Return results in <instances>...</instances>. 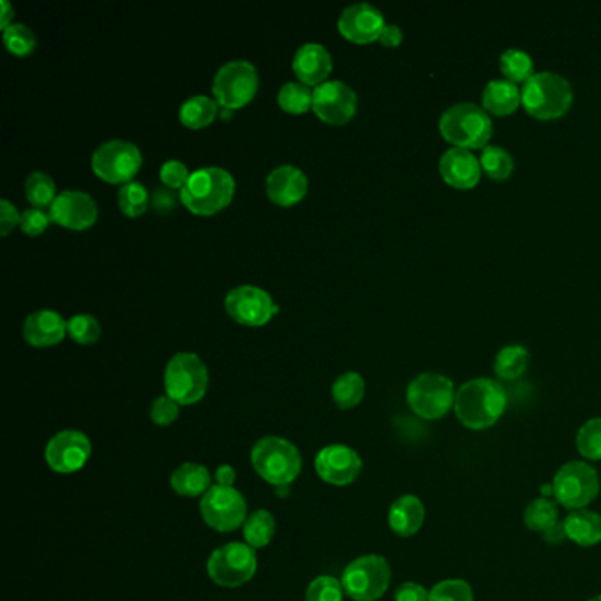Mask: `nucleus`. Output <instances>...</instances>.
Instances as JSON below:
<instances>
[{
    "label": "nucleus",
    "mask_w": 601,
    "mask_h": 601,
    "mask_svg": "<svg viewBox=\"0 0 601 601\" xmlns=\"http://www.w3.org/2000/svg\"><path fill=\"white\" fill-rule=\"evenodd\" d=\"M254 471L275 487H286L302 471V455L297 446L279 436L261 438L251 450Z\"/></svg>",
    "instance_id": "obj_3"
},
{
    "label": "nucleus",
    "mask_w": 601,
    "mask_h": 601,
    "mask_svg": "<svg viewBox=\"0 0 601 601\" xmlns=\"http://www.w3.org/2000/svg\"><path fill=\"white\" fill-rule=\"evenodd\" d=\"M143 157L134 143L126 140L104 141L92 156V170L108 184H129L140 171Z\"/></svg>",
    "instance_id": "obj_12"
},
{
    "label": "nucleus",
    "mask_w": 601,
    "mask_h": 601,
    "mask_svg": "<svg viewBox=\"0 0 601 601\" xmlns=\"http://www.w3.org/2000/svg\"><path fill=\"white\" fill-rule=\"evenodd\" d=\"M316 473L321 480L335 487H346L362 473V459L346 445L325 446L316 455Z\"/></svg>",
    "instance_id": "obj_17"
},
{
    "label": "nucleus",
    "mask_w": 601,
    "mask_h": 601,
    "mask_svg": "<svg viewBox=\"0 0 601 601\" xmlns=\"http://www.w3.org/2000/svg\"><path fill=\"white\" fill-rule=\"evenodd\" d=\"M217 117V101L208 96H193L180 106L179 119L189 129L210 126Z\"/></svg>",
    "instance_id": "obj_28"
},
{
    "label": "nucleus",
    "mask_w": 601,
    "mask_h": 601,
    "mask_svg": "<svg viewBox=\"0 0 601 601\" xmlns=\"http://www.w3.org/2000/svg\"><path fill=\"white\" fill-rule=\"evenodd\" d=\"M200 512L205 524L219 533L237 531L249 515L244 496L233 487L221 485H212L201 498Z\"/></svg>",
    "instance_id": "obj_13"
},
{
    "label": "nucleus",
    "mask_w": 601,
    "mask_h": 601,
    "mask_svg": "<svg viewBox=\"0 0 601 601\" xmlns=\"http://www.w3.org/2000/svg\"><path fill=\"white\" fill-rule=\"evenodd\" d=\"M485 110L494 115H510L517 110L522 96L517 85L508 80H490L482 96Z\"/></svg>",
    "instance_id": "obj_27"
},
{
    "label": "nucleus",
    "mask_w": 601,
    "mask_h": 601,
    "mask_svg": "<svg viewBox=\"0 0 601 601\" xmlns=\"http://www.w3.org/2000/svg\"><path fill=\"white\" fill-rule=\"evenodd\" d=\"M392 579L385 557L367 554L351 561L342 572L344 593L355 601H376L388 591Z\"/></svg>",
    "instance_id": "obj_7"
},
{
    "label": "nucleus",
    "mask_w": 601,
    "mask_h": 601,
    "mask_svg": "<svg viewBox=\"0 0 601 601\" xmlns=\"http://www.w3.org/2000/svg\"><path fill=\"white\" fill-rule=\"evenodd\" d=\"M439 171L446 184L459 189L475 187L482 175V164L468 149L446 150L439 161Z\"/></svg>",
    "instance_id": "obj_23"
},
{
    "label": "nucleus",
    "mask_w": 601,
    "mask_h": 601,
    "mask_svg": "<svg viewBox=\"0 0 601 601\" xmlns=\"http://www.w3.org/2000/svg\"><path fill=\"white\" fill-rule=\"evenodd\" d=\"M4 45L8 52L16 57H29L36 48V36L27 25L11 23L8 29L4 30Z\"/></svg>",
    "instance_id": "obj_39"
},
{
    "label": "nucleus",
    "mask_w": 601,
    "mask_h": 601,
    "mask_svg": "<svg viewBox=\"0 0 601 601\" xmlns=\"http://www.w3.org/2000/svg\"><path fill=\"white\" fill-rule=\"evenodd\" d=\"M154 207L157 210H171V208L175 207V196L173 194H168L163 189H159L154 194Z\"/></svg>",
    "instance_id": "obj_51"
},
{
    "label": "nucleus",
    "mask_w": 601,
    "mask_h": 601,
    "mask_svg": "<svg viewBox=\"0 0 601 601\" xmlns=\"http://www.w3.org/2000/svg\"><path fill=\"white\" fill-rule=\"evenodd\" d=\"M480 164L490 179L505 180L512 175L513 157L510 156L508 150L498 147V145H487L483 149Z\"/></svg>",
    "instance_id": "obj_36"
},
{
    "label": "nucleus",
    "mask_w": 601,
    "mask_h": 601,
    "mask_svg": "<svg viewBox=\"0 0 601 601\" xmlns=\"http://www.w3.org/2000/svg\"><path fill=\"white\" fill-rule=\"evenodd\" d=\"M260 87L256 67L247 60L224 64L214 78V97L224 110H238L251 103Z\"/></svg>",
    "instance_id": "obj_11"
},
{
    "label": "nucleus",
    "mask_w": 601,
    "mask_h": 601,
    "mask_svg": "<svg viewBox=\"0 0 601 601\" xmlns=\"http://www.w3.org/2000/svg\"><path fill=\"white\" fill-rule=\"evenodd\" d=\"M96 201L82 191H62L50 207L53 223L67 230H89L97 221Z\"/></svg>",
    "instance_id": "obj_19"
},
{
    "label": "nucleus",
    "mask_w": 601,
    "mask_h": 601,
    "mask_svg": "<svg viewBox=\"0 0 601 601\" xmlns=\"http://www.w3.org/2000/svg\"><path fill=\"white\" fill-rule=\"evenodd\" d=\"M364 395L365 381L358 372H344L332 386V397L337 408L353 409L362 402Z\"/></svg>",
    "instance_id": "obj_30"
},
{
    "label": "nucleus",
    "mask_w": 601,
    "mask_h": 601,
    "mask_svg": "<svg viewBox=\"0 0 601 601\" xmlns=\"http://www.w3.org/2000/svg\"><path fill=\"white\" fill-rule=\"evenodd\" d=\"M208 388L207 365L194 353H177L164 371V390L180 406L200 402Z\"/></svg>",
    "instance_id": "obj_6"
},
{
    "label": "nucleus",
    "mask_w": 601,
    "mask_h": 601,
    "mask_svg": "<svg viewBox=\"0 0 601 601\" xmlns=\"http://www.w3.org/2000/svg\"><path fill=\"white\" fill-rule=\"evenodd\" d=\"M505 388L489 378L466 381L455 395V415L471 431L489 429L498 422L506 409Z\"/></svg>",
    "instance_id": "obj_1"
},
{
    "label": "nucleus",
    "mask_w": 601,
    "mask_h": 601,
    "mask_svg": "<svg viewBox=\"0 0 601 601\" xmlns=\"http://www.w3.org/2000/svg\"><path fill=\"white\" fill-rule=\"evenodd\" d=\"M402 38H404V36H402L401 27L392 25V23H386L385 29H383L381 36H379V41H381V45L395 48V46L401 45Z\"/></svg>",
    "instance_id": "obj_48"
},
{
    "label": "nucleus",
    "mask_w": 601,
    "mask_h": 601,
    "mask_svg": "<svg viewBox=\"0 0 601 601\" xmlns=\"http://www.w3.org/2000/svg\"><path fill=\"white\" fill-rule=\"evenodd\" d=\"M568 540L580 547H594L601 542V517L591 510H573L563 520Z\"/></svg>",
    "instance_id": "obj_26"
},
{
    "label": "nucleus",
    "mask_w": 601,
    "mask_h": 601,
    "mask_svg": "<svg viewBox=\"0 0 601 601\" xmlns=\"http://www.w3.org/2000/svg\"><path fill=\"white\" fill-rule=\"evenodd\" d=\"M342 598H344L342 582L332 575L316 577L305 591V601H342Z\"/></svg>",
    "instance_id": "obj_42"
},
{
    "label": "nucleus",
    "mask_w": 601,
    "mask_h": 601,
    "mask_svg": "<svg viewBox=\"0 0 601 601\" xmlns=\"http://www.w3.org/2000/svg\"><path fill=\"white\" fill-rule=\"evenodd\" d=\"M179 413V402L173 401L168 395L157 397L156 401L152 402V406H150V420L156 425H161V427H166V425L175 422L179 418Z\"/></svg>",
    "instance_id": "obj_43"
},
{
    "label": "nucleus",
    "mask_w": 601,
    "mask_h": 601,
    "mask_svg": "<svg viewBox=\"0 0 601 601\" xmlns=\"http://www.w3.org/2000/svg\"><path fill=\"white\" fill-rule=\"evenodd\" d=\"M455 386L450 378L438 372H423L408 386L409 408L423 420H439L455 404Z\"/></svg>",
    "instance_id": "obj_10"
},
{
    "label": "nucleus",
    "mask_w": 601,
    "mask_h": 601,
    "mask_svg": "<svg viewBox=\"0 0 601 601\" xmlns=\"http://www.w3.org/2000/svg\"><path fill=\"white\" fill-rule=\"evenodd\" d=\"M559 522V510L550 498H536L526 506L524 524L535 533H547L550 527Z\"/></svg>",
    "instance_id": "obj_31"
},
{
    "label": "nucleus",
    "mask_w": 601,
    "mask_h": 601,
    "mask_svg": "<svg viewBox=\"0 0 601 601\" xmlns=\"http://www.w3.org/2000/svg\"><path fill=\"white\" fill-rule=\"evenodd\" d=\"M589 601H601V594H598V596H593V598H591Z\"/></svg>",
    "instance_id": "obj_53"
},
{
    "label": "nucleus",
    "mask_w": 601,
    "mask_h": 601,
    "mask_svg": "<svg viewBox=\"0 0 601 601\" xmlns=\"http://www.w3.org/2000/svg\"><path fill=\"white\" fill-rule=\"evenodd\" d=\"M25 196L27 200L36 208H45L50 205L59 196L57 187L50 175H46L43 171H34L25 182Z\"/></svg>",
    "instance_id": "obj_35"
},
{
    "label": "nucleus",
    "mask_w": 601,
    "mask_h": 601,
    "mask_svg": "<svg viewBox=\"0 0 601 601\" xmlns=\"http://www.w3.org/2000/svg\"><path fill=\"white\" fill-rule=\"evenodd\" d=\"M429 601H475V593L466 580L446 579L432 587Z\"/></svg>",
    "instance_id": "obj_40"
},
{
    "label": "nucleus",
    "mask_w": 601,
    "mask_h": 601,
    "mask_svg": "<svg viewBox=\"0 0 601 601\" xmlns=\"http://www.w3.org/2000/svg\"><path fill=\"white\" fill-rule=\"evenodd\" d=\"M499 64H501V71H503V75H505L508 82L526 83L531 76L535 75V73H533L535 64H533L531 55L524 52V50H520V48H510V50H506V52L501 55Z\"/></svg>",
    "instance_id": "obj_34"
},
{
    "label": "nucleus",
    "mask_w": 601,
    "mask_h": 601,
    "mask_svg": "<svg viewBox=\"0 0 601 601\" xmlns=\"http://www.w3.org/2000/svg\"><path fill=\"white\" fill-rule=\"evenodd\" d=\"M92 445L90 439L80 431H67L55 434L46 445L45 459L48 466L60 475L76 473L89 462Z\"/></svg>",
    "instance_id": "obj_16"
},
{
    "label": "nucleus",
    "mask_w": 601,
    "mask_h": 601,
    "mask_svg": "<svg viewBox=\"0 0 601 601\" xmlns=\"http://www.w3.org/2000/svg\"><path fill=\"white\" fill-rule=\"evenodd\" d=\"M577 450L584 459L601 461V418H591L580 427Z\"/></svg>",
    "instance_id": "obj_38"
},
{
    "label": "nucleus",
    "mask_w": 601,
    "mask_h": 601,
    "mask_svg": "<svg viewBox=\"0 0 601 601\" xmlns=\"http://www.w3.org/2000/svg\"><path fill=\"white\" fill-rule=\"evenodd\" d=\"M543 538H545L550 545H557V543H563L564 540H568L566 529H564V522L559 520L556 526L550 527L547 533H543Z\"/></svg>",
    "instance_id": "obj_50"
},
{
    "label": "nucleus",
    "mask_w": 601,
    "mask_h": 601,
    "mask_svg": "<svg viewBox=\"0 0 601 601\" xmlns=\"http://www.w3.org/2000/svg\"><path fill=\"white\" fill-rule=\"evenodd\" d=\"M293 73L300 83L314 89L320 87L321 83L328 82V75L332 73V57L327 48L318 43L300 46L293 59Z\"/></svg>",
    "instance_id": "obj_22"
},
{
    "label": "nucleus",
    "mask_w": 601,
    "mask_h": 601,
    "mask_svg": "<svg viewBox=\"0 0 601 601\" xmlns=\"http://www.w3.org/2000/svg\"><path fill=\"white\" fill-rule=\"evenodd\" d=\"M522 104L536 119L563 117L573 103V90L564 76L542 71L531 76L520 90Z\"/></svg>",
    "instance_id": "obj_4"
},
{
    "label": "nucleus",
    "mask_w": 601,
    "mask_h": 601,
    "mask_svg": "<svg viewBox=\"0 0 601 601\" xmlns=\"http://www.w3.org/2000/svg\"><path fill=\"white\" fill-rule=\"evenodd\" d=\"M237 480V473H235V469L228 466V464H223V466H219L216 469V485H221V487H233V483Z\"/></svg>",
    "instance_id": "obj_49"
},
{
    "label": "nucleus",
    "mask_w": 601,
    "mask_h": 601,
    "mask_svg": "<svg viewBox=\"0 0 601 601\" xmlns=\"http://www.w3.org/2000/svg\"><path fill=\"white\" fill-rule=\"evenodd\" d=\"M119 207L122 214L127 217H140L147 212L149 207V193L141 186L140 182H129L120 187Z\"/></svg>",
    "instance_id": "obj_37"
},
{
    "label": "nucleus",
    "mask_w": 601,
    "mask_h": 601,
    "mask_svg": "<svg viewBox=\"0 0 601 601\" xmlns=\"http://www.w3.org/2000/svg\"><path fill=\"white\" fill-rule=\"evenodd\" d=\"M357 92L339 80L321 83L314 89L312 110L318 119L330 126H342L355 117L357 113Z\"/></svg>",
    "instance_id": "obj_15"
},
{
    "label": "nucleus",
    "mask_w": 601,
    "mask_h": 601,
    "mask_svg": "<svg viewBox=\"0 0 601 601\" xmlns=\"http://www.w3.org/2000/svg\"><path fill=\"white\" fill-rule=\"evenodd\" d=\"M425 520V506L420 498L413 494H406L395 499L388 510V526L395 535L402 538L415 536L423 526Z\"/></svg>",
    "instance_id": "obj_24"
},
{
    "label": "nucleus",
    "mask_w": 601,
    "mask_h": 601,
    "mask_svg": "<svg viewBox=\"0 0 601 601\" xmlns=\"http://www.w3.org/2000/svg\"><path fill=\"white\" fill-rule=\"evenodd\" d=\"M50 221H52L50 214H46L41 208H29V210H25L22 214L20 228H22L25 235L38 237L41 233H45Z\"/></svg>",
    "instance_id": "obj_45"
},
{
    "label": "nucleus",
    "mask_w": 601,
    "mask_h": 601,
    "mask_svg": "<svg viewBox=\"0 0 601 601\" xmlns=\"http://www.w3.org/2000/svg\"><path fill=\"white\" fill-rule=\"evenodd\" d=\"M258 570L256 550L247 543L231 542L214 550L207 561L208 577L219 587L244 586Z\"/></svg>",
    "instance_id": "obj_8"
},
{
    "label": "nucleus",
    "mask_w": 601,
    "mask_h": 601,
    "mask_svg": "<svg viewBox=\"0 0 601 601\" xmlns=\"http://www.w3.org/2000/svg\"><path fill=\"white\" fill-rule=\"evenodd\" d=\"M395 601H429V591L418 582H404L395 591Z\"/></svg>",
    "instance_id": "obj_47"
},
{
    "label": "nucleus",
    "mask_w": 601,
    "mask_h": 601,
    "mask_svg": "<svg viewBox=\"0 0 601 601\" xmlns=\"http://www.w3.org/2000/svg\"><path fill=\"white\" fill-rule=\"evenodd\" d=\"M385 25L381 11L367 2L351 4L342 11L337 22L342 36L357 45L374 43L381 36Z\"/></svg>",
    "instance_id": "obj_18"
},
{
    "label": "nucleus",
    "mask_w": 601,
    "mask_h": 601,
    "mask_svg": "<svg viewBox=\"0 0 601 601\" xmlns=\"http://www.w3.org/2000/svg\"><path fill=\"white\" fill-rule=\"evenodd\" d=\"M235 194L231 173L219 166L193 171L180 191V200L194 216H214L230 205Z\"/></svg>",
    "instance_id": "obj_2"
},
{
    "label": "nucleus",
    "mask_w": 601,
    "mask_h": 601,
    "mask_svg": "<svg viewBox=\"0 0 601 601\" xmlns=\"http://www.w3.org/2000/svg\"><path fill=\"white\" fill-rule=\"evenodd\" d=\"M0 6H2V15H0V25H2V29H8L9 25H11V18L15 15V9L11 8V4H9L8 0H2L0 2Z\"/></svg>",
    "instance_id": "obj_52"
},
{
    "label": "nucleus",
    "mask_w": 601,
    "mask_h": 601,
    "mask_svg": "<svg viewBox=\"0 0 601 601\" xmlns=\"http://www.w3.org/2000/svg\"><path fill=\"white\" fill-rule=\"evenodd\" d=\"M67 321L52 309H39L25 318L23 337L34 348H50L64 341Z\"/></svg>",
    "instance_id": "obj_21"
},
{
    "label": "nucleus",
    "mask_w": 601,
    "mask_h": 601,
    "mask_svg": "<svg viewBox=\"0 0 601 601\" xmlns=\"http://www.w3.org/2000/svg\"><path fill=\"white\" fill-rule=\"evenodd\" d=\"M170 485L179 496L198 498L205 496L212 487V475L205 466L196 462H186L171 473Z\"/></svg>",
    "instance_id": "obj_25"
},
{
    "label": "nucleus",
    "mask_w": 601,
    "mask_h": 601,
    "mask_svg": "<svg viewBox=\"0 0 601 601\" xmlns=\"http://www.w3.org/2000/svg\"><path fill=\"white\" fill-rule=\"evenodd\" d=\"M554 498L568 510H584L600 494V476L584 461L566 462L552 480Z\"/></svg>",
    "instance_id": "obj_9"
},
{
    "label": "nucleus",
    "mask_w": 601,
    "mask_h": 601,
    "mask_svg": "<svg viewBox=\"0 0 601 601\" xmlns=\"http://www.w3.org/2000/svg\"><path fill=\"white\" fill-rule=\"evenodd\" d=\"M439 131L459 149H485L492 136V120L476 104L457 103L441 115Z\"/></svg>",
    "instance_id": "obj_5"
},
{
    "label": "nucleus",
    "mask_w": 601,
    "mask_h": 601,
    "mask_svg": "<svg viewBox=\"0 0 601 601\" xmlns=\"http://www.w3.org/2000/svg\"><path fill=\"white\" fill-rule=\"evenodd\" d=\"M20 221H22V214L16 210L15 205L6 198L0 200V233H2V237H8L9 233L20 224Z\"/></svg>",
    "instance_id": "obj_46"
},
{
    "label": "nucleus",
    "mask_w": 601,
    "mask_h": 601,
    "mask_svg": "<svg viewBox=\"0 0 601 601\" xmlns=\"http://www.w3.org/2000/svg\"><path fill=\"white\" fill-rule=\"evenodd\" d=\"M159 177H161V182H163L164 186L182 191V187L186 186L191 173H189L186 164L182 163V161L171 159V161H166L161 166Z\"/></svg>",
    "instance_id": "obj_44"
},
{
    "label": "nucleus",
    "mask_w": 601,
    "mask_h": 601,
    "mask_svg": "<svg viewBox=\"0 0 601 601\" xmlns=\"http://www.w3.org/2000/svg\"><path fill=\"white\" fill-rule=\"evenodd\" d=\"M307 189L309 182L304 171L291 164L277 166L267 177L268 198L281 207H291L300 203L304 200Z\"/></svg>",
    "instance_id": "obj_20"
},
{
    "label": "nucleus",
    "mask_w": 601,
    "mask_h": 601,
    "mask_svg": "<svg viewBox=\"0 0 601 601\" xmlns=\"http://www.w3.org/2000/svg\"><path fill=\"white\" fill-rule=\"evenodd\" d=\"M312 99H314V90L300 82H288L282 85L277 94V103L284 112L291 115H304L309 112L312 108Z\"/></svg>",
    "instance_id": "obj_33"
},
{
    "label": "nucleus",
    "mask_w": 601,
    "mask_h": 601,
    "mask_svg": "<svg viewBox=\"0 0 601 601\" xmlns=\"http://www.w3.org/2000/svg\"><path fill=\"white\" fill-rule=\"evenodd\" d=\"M275 535V519L268 510H256L249 513L244 522L245 543L249 547L263 549L272 542Z\"/></svg>",
    "instance_id": "obj_29"
},
{
    "label": "nucleus",
    "mask_w": 601,
    "mask_h": 601,
    "mask_svg": "<svg viewBox=\"0 0 601 601\" xmlns=\"http://www.w3.org/2000/svg\"><path fill=\"white\" fill-rule=\"evenodd\" d=\"M527 362H529V353L524 346L520 344H510L503 349H499L498 357L494 362V371L501 379H517L526 371Z\"/></svg>",
    "instance_id": "obj_32"
},
{
    "label": "nucleus",
    "mask_w": 601,
    "mask_h": 601,
    "mask_svg": "<svg viewBox=\"0 0 601 601\" xmlns=\"http://www.w3.org/2000/svg\"><path fill=\"white\" fill-rule=\"evenodd\" d=\"M224 305L231 318L245 327H263L279 312V305L258 286L233 288L226 295Z\"/></svg>",
    "instance_id": "obj_14"
},
{
    "label": "nucleus",
    "mask_w": 601,
    "mask_h": 601,
    "mask_svg": "<svg viewBox=\"0 0 601 601\" xmlns=\"http://www.w3.org/2000/svg\"><path fill=\"white\" fill-rule=\"evenodd\" d=\"M67 334L71 335L73 341L78 344H94L101 337V325L99 321L90 314H76L67 321Z\"/></svg>",
    "instance_id": "obj_41"
}]
</instances>
